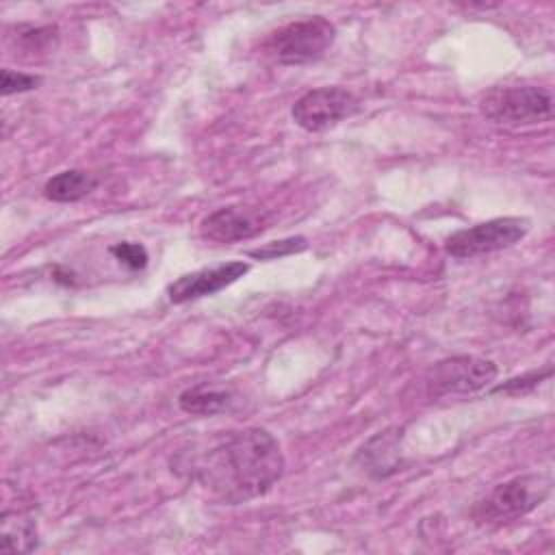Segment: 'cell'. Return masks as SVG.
I'll return each instance as SVG.
<instances>
[{
	"label": "cell",
	"mask_w": 555,
	"mask_h": 555,
	"mask_svg": "<svg viewBox=\"0 0 555 555\" xmlns=\"http://www.w3.org/2000/svg\"><path fill=\"white\" fill-rule=\"evenodd\" d=\"M399 442H401V429L379 431L358 451L356 460L373 477H386L397 470Z\"/></svg>",
	"instance_id": "cell-10"
},
{
	"label": "cell",
	"mask_w": 555,
	"mask_h": 555,
	"mask_svg": "<svg viewBox=\"0 0 555 555\" xmlns=\"http://www.w3.org/2000/svg\"><path fill=\"white\" fill-rule=\"evenodd\" d=\"M479 111L499 126H535L553 119V93L535 85L492 87L479 100Z\"/></svg>",
	"instance_id": "cell-3"
},
{
	"label": "cell",
	"mask_w": 555,
	"mask_h": 555,
	"mask_svg": "<svg viewBox=\"0 0 555 555\" xmlns=\"http://www.w3.org/2000/svg\"><path fill=\"white\" fill-rule=\"evenodd\" d=\"M358 98L343 87H319L304 93L291 108L293 121L306 132H323L358 111Z\"/></svg>",
	"instance_id": "cell-7"
},
{
	"label": "cell",
	"mask_w": 555,
	"mask_h": 555,
	"mask_svg": "<svg viewBox=\"0 0 555 555\" xmlns=\"http://www.w3.org/2000/svg\"><path fill=\"white\" fill-rule=\"evenodd\" d=\"M0 548L7 553H30L37 548V525L24 512H4Z\"/></svg>",
	"instance_id": "cell-12"
},
{
	"label": "cell",
	"mask_w": 555,
	"mask_h": 555,
	"mask_svg": "<svg viewBox=\"0 0 555 555\" xmlns=\"http://www.w3.org/2000/svg\"><path fill=\"white\" fill-rule=\"evenodd\" d=\"M551 373H553L551 366H546V369H542V371H529V373H525V375H518V377H512V379H507V382H503V384H496V386L492 388V392L522 395V392L533 390V388H535L542 379H546Z\"/></svg>",
	"instance_id": "cell-16"
},
{
	"label": "cell",
	"mask_w": 555,
	"mask_h": 555,
	"mask_svg": "<svg viewBox=\"0 0 555 555\" xmlns=\"http://www.w3.org/2000/svg\"><path fill=\"white\" fill-rule=\"evenodd\" d=\"M551 475L527 473L494 486L473 507V518L481 527H499L533 512L551 494Z\"/></svg>",
	"instance_id": "cell-2"
},
{
	"label": "cell",
	"mask_w": 555,
	"mask_h": 555,
	"mask_svg": "<svg viewBox=\"0 0 555 555\" xmlns=\"http://www.w3.org/2000/svg\"><path fill=\"white\" fill-rule=\"evenodd\" d=\"M269 228V215L262 208L247 204H232L210 212L202 225L199 234L212 243H238L251 238Z\"/></svg>",
	"instance_id": "cell-8"
},
{
	"label": "cell",
	"mask_w": 555,
	"mask_h": 555,
	"mask_svg": "<svg viewBox=\"0 0 555 555\" xmlns=\"http://www.w3.org/2000/svg\"><path fill=\"white\" fill-rule=\"evenodd\" d=\"M111 254L124 264L128 267L130 271H137V269H143L147 264V251L141 243H130V241H124V243H117L111 247Z\"/></svg>",
	"instance_id": "cell-17"
},
{
	"label": "cell",
	"mask_w": 555,
	"mask_h": 555,
	"mask_svg": "<svg viewBox=\"0 0 555 555\" xmlns=\"http://www.w3.org/2000/svg\"><path fill=\"white\" fill-rule=\"evenodd\" d=\"M98 186V178L82 169H65L43 184V195L59 204H72L87 197Z\"/></svg>",
	"instance_id": "cell-11"
},
{
	"label": "cell",
	"mask_w": 555,
	"mask_h": 555,
	"mask_svg": "<svg viewBox=\"0 0 555 555\" xmlns=\"http://www.w3.org/2000/svg\"><path fill=\"white\" fill-rule=\"evenodd\" d=\"M171 470L236 505L267 494L284 475V455L262 427L215 431L171 457Z\"/></svg>",
	"instance_id": "cell-1"
},
{
	"label": "cell",
	"mask_w": 555,
	"mask_h": 555,
	"mask_svg": "<svg viewBox=\"0 0 555 555\" xmlns=\"http://www.w3.org/2000/svg\"><path fill=\"white\" fill-rule=\"evenodd\" d=\"M308 247V241L304 236H288V238H280V241H271L264 243L262 247L249 249L247 256L256 258V260H278L291 254H299Z\"/></svg>",
	"instance_id": "cell-14"
},
{
	"label": "cell",
	"mask_w": 555,
	"mask_h": 555,
	"mask_svg": "<svg viewBox=\"0 0 555 555\" xmlns=\"http://www.w3.org/2000/svg\"><path fill=\"white\" fill-rule=\"evenodd\" d=\"M336 41V26L321 17L297 20L280 26L264 39V54L280 65H306L319 61Z\"/></svg>",
	"instance_id": "cell-4"
},
{
	"label": "cell",
	"mask_w": 555,
	"mask_h": 555,
	"mask_svg": "<svg viewBox=\"0 0 555 555\" xmlns=\"http://www.w3.org/2000/svg\"><path fill=\"white\" fill-rule=\"evenodd\" d=\"M247 271H249V264L243 260H232V262H223L217 267H204V269H197V271L176 278L167 286V297L173 304H184L191 299L208 297V295H215V293L223 291L225 286L234 284Z\"/></svg>",
	"instance_id": "cell-9"
},
{
	"label": "cell",
	"mask_w": 555,
	"mask_h": 555,
	"mask_svg": "<svg viewBox=\"0 0 555 555\" xmlns=\"http://www.w3.org/2000/svg\"><path fill=\"white\" fill-rule=\"evenodd\" d=\"M228 392L223 390H212L208 386H193L186 388L180 397H178V405L186 412V414H197V416H210L221 412L228 405Z\"/></svg>",
	"instance_id": "cell-13"
},
{
	"label": "cell",
	"mask_w": 555,
	"mask_h": 555,
	"mask_svg": "<svg viewBox=\"0 0 555 555\" xmlns=\"http://www.w3.org/2000/svg\"><path fill=\"white\" fill-rule=\"evenodd\" d=\"M531 223L525 217H496L447 236L444 249L453 258H475L507 249L522 241Z\"/></svg>",
	"instance_id": "cell-5"
},
{
	"label": "cell",
	"mask_w": 555,
	"mask_h": 555,
	"mask_svg": "<svg viewBox=\"0 0 555 555\" xmlns=\"http://www.w3.org/2000/svg\"><path fill=\"white\" fill-rule=\"evenodd\" d=\"M499 369L492 360L477 356H453L436 362L427 377V395L429 397H447V395H470L486 388L494 382Z\"/></svg>",
	"instance_id": "cell-6"
},
{
	"label": "cell",
	"mask_w": 555,
	"mask_h": 555,
	"mask_svg": "<svg viewBox=\"0 0 555 555\" xmlns=\"http://www.w3.org/2000/svg\"><path fill=\"white\" fill-rule=\"evenodd\" d=\"M41 85V78L35 74L26 72H15V69H2L0 76V91L2 95H13V93H26L33 91Z\"/></svg>",
	"instance_id": "cell-15"
}]
</instances>
